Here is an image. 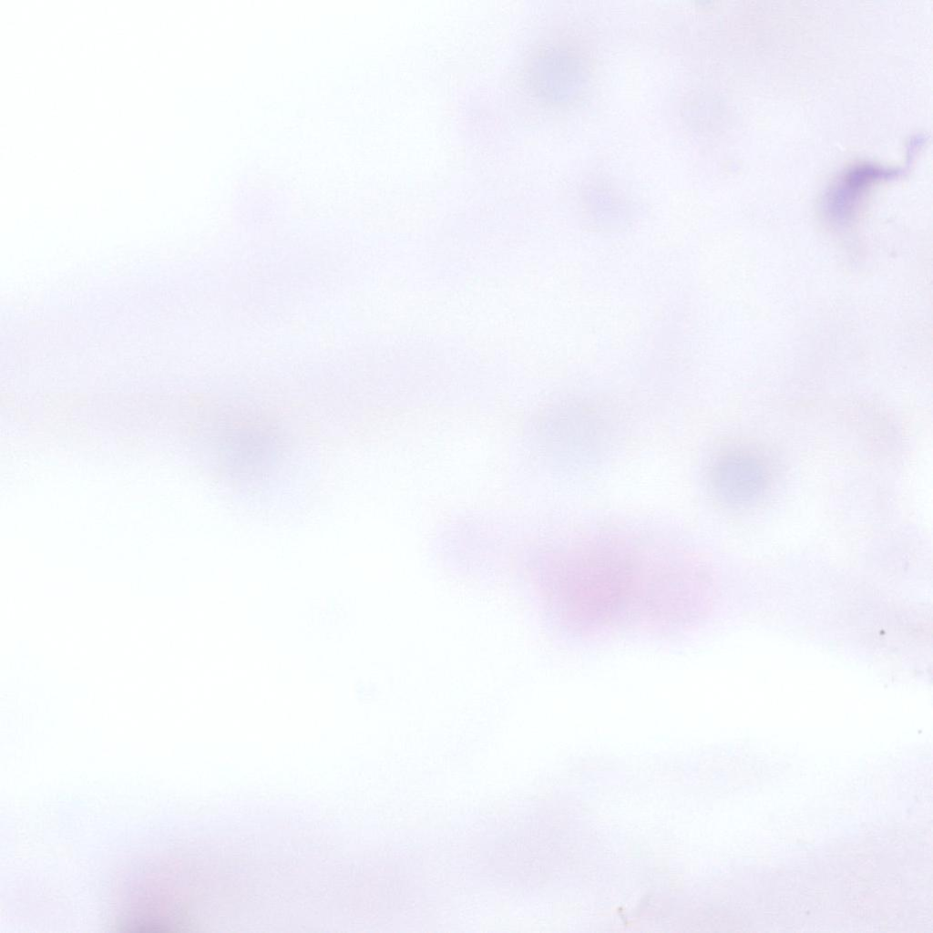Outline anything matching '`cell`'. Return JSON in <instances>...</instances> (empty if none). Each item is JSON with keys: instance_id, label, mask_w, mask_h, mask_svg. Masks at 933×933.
<instances>
[{"instance_id": "cell-2", "label": "cell", "mask_w": 933, "mask_h": 933, "mask_svg": "<svg viewBox=\"0 0 933 933\" xmlns=\"http://www.w3.org/2000/svg\"><path fill=\"white\" fill-rule=\"evenodd\" d=\"M530 87L541 99L563 104L573 99L587 80V67L580 55L561 43H544L528 58Z\"/></svg>"}, {"instance_id": "cell-1", "label": "cell", "mask_w": 933, "mask_h": 933, "mask_svg": "<svg viewBox=\"0 0 933 933\" xmlns=\"http://www.w3.org/2000/svg\"><path fill=\"white\" fill-rule=\"evenodd\" d=\"M710 586L704 573L682 564L598 552L563 564L553 589L565 617L593 631L692 622L707 610Z\"/></svg>"}, {"instance_id": "cell-4", "label": "cell", "mask_w": 933, "mask_h": 933, "mask_svg": "<svg viewBox=\"0 0 933 933\" xmlns=\"http://www.w3.org/2000/svg\"><path fill=\"white\" fill-rule=\"evenodd\" d=\"M764 461L748 452H733L723 456L713 471L716 489L727 500L746 503L760 496L768 482Z\"/></svg>"}, {"instance_id": "cell-3", "label": "cell", "mask_w": 933, "mask_h": 933, "mask_svg": "<svg viewBox=\"0 0 933 933\" xmlns=\"http://www.w3.org/2000/svg\"><path fill=\"white\" fill-rule=\"evenodd\" d=\"M903 172L899 167H886L862 161L847 167L825 191L823 211L835 225L850 222L858 210L866 192L877 183L893 179Z\"/></svg>"}]
</instances>
